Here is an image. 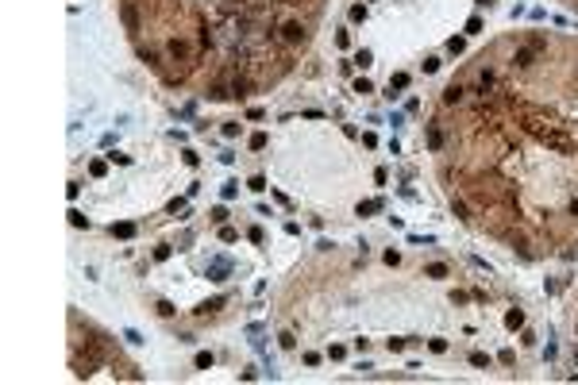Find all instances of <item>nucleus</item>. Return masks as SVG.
<instances>
[{"label":"nucleus","mask_w":578,"mask_h":385,"mask_svg":"<svg viewBox=\"0 0 578 385\" xmlns=\"http://www.w3.org/2000/svg\"><path fill=\"white\" fill-rule=\"evenodd\" d=\"M212 281H224V274H228V262H212Z\"/></svg>","instance_id":"nucleus-15"},{"label":"nucleus","mask_w":578,"mask_h":385,"mask_svg":"<svg viewBox=\"0 0 578 385\" xmlns=\"http://www.w3.org/2000/svg\"><path fill=\"white\" fill-rule=\"evenodd\" d=\"M220 239H224V243H235V239H239V231H235V227H228V223H220Z\"/></svg>","instance_id":"nucleus-13"},{"label":"nucleus","mask_w":578,"mask_h":385,"mask_svg":"<svg viewBox=\"0 0 578 385\" xmlns=\"http://www.w3.org/2000/svg\"><path fill=\"white\" fill-rule=\"evenodd\" d=\"M224 220H228V208H224V204H220V208H212V223H224Z\"/></svg>","instance_id":"nucleus-22"},{"label":"nucleus","mask_w":578,"mask_h":385,"mask_svg":"<svg viewBox=\"0 0 578 385\" xmlns=\"http://www.w3.org/2000/svg\"><path fill=\"white\" fill-rule=\"evenodd\" d=\"M463 97H467V89H463V85H447V89H443V104H459Z\"/></svg>","instance_id":"nucleus-3"},{"label":"nucleus","mask_w":578,"mask_h":385,"mask_svg":"<svg viewBox=\"0 0 578 385\" xmlns=\"http://www.w3.org/2000/svg\"><path fill=\"white\" fill-rule=\"evenodd\" d=\"M112 235L116 239H131L135 235V223H112Z\"/></svg>","instance_id":"nucleus-8"},{"label":"nucleus","mask_w":578,"mask_h":385,"mask_svg":"<svg viewBox=\"0 0 578 385\" xmlns=\"http://www.w3.org/2000/svg\"><path fill=\"white\" fill-rule=\"evenodd\" d=\"M355 93H374V85H370L367 77H359V81H355Z\"/></svg>","instance_id":"nucleus-20"},{"label":"nucleus","mask_w":578,"mask_h":385,"mask_svg":"<svg viewBox=\"0 0 578 385\" xmlns=\"http://www.w3.org/2000/svg\"><path fill=\"white\" fill-rule=\"evenodd\" d=\"M278 343H281V347H285V351H289V347H293V343H297V339H293V335H289V331H281V335H278Z\"/></svg>","instance_id":"nucleus-25"},{"label":"nucleus","mask_w":578,"mask_h":385,"mask_svg":"<svg viewBox=\"0 0 578 385\" xmlns=\"http://www.w3.org/2000/svg\"><path fill=\"white\" fill-rule=\"evenodd\" d=\"M247 185H251V189H255V193H263V189H266V177H251V181H247Z\"/></svg>","instance_id":"nucleus-27"},{"label":"nucleus","mask_w":578,"mask_h":385,"mask_svg":"<svg viewBox=\"0 0 578 385\" xmlns=\"http://www.w3.org/2000/svg\"><path fill=\"white\" fill-rule=\"evenodd\" d=\"M428 147H432V151H439V147H443V131H439L436 123H428Z\"/></svg>","instance_id":"nucleus-7"},{"label":"nucleus","mask_w":578,"mask_h":385,"mask_svg":"<svg viewBox=\"0 0 578 385\" xmlns=\"http://www.w3.org/2000/svg\"><path fill=\"white\" fill-rule=\"evenodd\" d=\"M139 54H143V62H151V66H158V54H155V50H147V47H143Z\"/></svg>","instance_id":"nucleus-29"},{"label":"nucleus","mask_w":578,"mask_h":385,"mask_svg":"<svg viewBox=\"0 0 578 385\" xmlns=\"http://www.w3.org/2000/svg\"><path fill=\"white\" fill-rule=\"evenodd\" d=\"M405 85H409V73H393V77H389V93H393V89H405Z\"/></svg>","instance_id":"nucleus-12"},{"label":"nucleus","mask_w":578,"mask_h":385,"mask_svg":"<svg viewBox=\"0 0 578 385\" xmlns=\"http://www.w3.org/2000/svg\"><path fill=\"white\" fill-rule=\"evenodd\" d=\"M505 328H513V331L525 328V312H521V308H509V312H505Z\"/></svg>","instance_id":"nucleus-6"},{"label":"nucleus","mask_w":578,"mask_h":385,"mask_svg":"<svg viewBox=\"0 0 578 385\" xmlns=\"http://www.w3.org/2000/svg\"><path fill=\"white\" fill-rule=\"evenodd\" d=\"M263 147H266V135H263V131H259V135H251V151H263Z\"/></svg>","instance_id":"nucleus-21"},{"label":"nucleus","mask_w":578,"mask_h":385,"mask_svg":"<svg viewBox=\"0 0 578 385\" xmlns=\"http://www.w3.org/2000/svg\"><path fill=\"white\" fill-rule=\"evenodd\" d=\"M439 69V58H424V73H436Z\"/></svg>","instance_id":"nucleus-24"},{"label":"nucleus","mask_w":578,"mask_h":385,"mask_svg":"<svg viewBox=\"0 0 578 385\" xmlns=\"http://www.w3.org/2000/svg\"><path fill=\"white\" fill-rule=\"evenodd\" d=\"M166 54H170V58H185V54H189V43H181V39H170V43H166Z\"/></svg>","instance_id":"nucleus-4"},{"label":"nucleus","mask_w":578,"mask_h":385,"mask_svg":"<svg viewBox=\"0 0 578 385\" xmlns=\"http://www.w3.org/2000/svg\"><path fill=\"white\" fill-rule=\"evenodd\" d=\"M451 212H455L459 220H474V216H471V208H467V201H451Z\"/></svg>","instance_id":"nucleus-9"},{"label":"nucleus","mask_w":578,"mask_h":385,"mask_svg":"<svg viewBox=\"0 0 578 385\" xmlns=\"http://www.w3.org/2000/svg\"><path fill=\"white\" fill-rule=\"evenodd\" d=\"M70 223H73V227H89V220H85L81 212H70Z\"/></svg>","instance_id":"nucleus-23"},{"label":"nucleus","mask_w":578,"mask_h":385,"mask_svg":"<svg viewBox=\"0 0 578 385\" xmlns=\"http://www.w3.org/2000/svg\"><path fill=\"white\" fill-rule=\"evenodd\" d=\"M123 19H127V27H131V31H139V12H135V0H127V4H123Z\"/></svg>","instance_id":"nucleus-5"},{"label":"nucleus","mask_w":578,"mask_h":385,"mask_svg":"<svg viewBox=\"0 0 578 385\" xmlns=\"http://www.w3.org/2000/svg\"><path fill=\"white\" fill-rule=\"evenodd\" d=\"M571 216H578V201H571Z\"/></svg>","instance_id":"nucleus-30"},{"label":"nucleus","mask_w":578,"mask_h":385,"mask_svg":"<svg viewBox=\"0 0 578 385\" xmlns=\"http://www.w3.org/2000/svg\"><path fill=\"white\" fill-rule=\"evenodd\" d=\"M471 366H478V370H490V354H486V351H474V354H471Z\"/></svg>","instance_id":"nucleus-10"},{"label":"nucleus","mask_w":578,"mask_h":385,"mask_svg":"<svg viewBox=\"0 0 578 385\" xmlns=\"http://www.w3.org/2000/svg\"><path fill=\"white\" fill-rule=\"evenodd\" d=\"M351 19H355V23H363V19H367V8H363V4H355V8H351Z\"/></svg>","instance_id":"nucleus-19"},{"label":"nucleus","mask_w":578,"mask_h":385,"mask_svg":"<svg viewBox=\"0 0 578 385\" xmlns=\"http://www.w3.org/2000/svg\"><path fill=\"white\" fill-rule=\"evenodd\" d=\"M536 54H540V50H536V47H532V43H528V47H521V50H517V54H513V62H517V66H521V69H525V66H532V62H536Z\"/></svg>","instance_id":"nucleus-2"},{"label":"nucleus","mask_w":578,"mask_h":385,"mask_svg":"<svg viewBox=\"0 0 578 385\" xmlns=\"http://www.w3.org/2000/svg\"><path fill=\"white\" fill-rule=\"evenodd\" d=\"M170 258V247H155V262H166Z\"/></svg>","instance_id":"nucleus-28"},{"label":"nucleus","mask_w":578,"mask_h":385,"mask_svg":"<svg viewBox=\"0 0 578 385\" xmlns=\"http://www.w3.org/2000/svg\"><path fill=\"white\" fill-rule=\"evenodd\" d=\"M281 39H285L289 47H301V43L309 39V31H305V23H285V27H281Z\"/></svg>","instance_id":"nucleus-1"},{"label":"nucleus","mask_w":578,"mask_h":385,"mask_svg":"<svg viewBox=\"0 0 578 385\" xmlns=\"http://www.w3.org/2000/svg\"><path fill=\"white\" fill-rule=\"evenodd\" d=\"M424 274H428V277H447V266H443V262H432Z\"/></svg>","instance_id":"nucleus-16"},{"label":"nucleus","mask_w":578,"mask_h":385,"mask_svg":"<svg viewBox=\"0 0 578 385\" xmlns=\"http://www.w3.org/2000/svg\"><path fill=\"white\" fill-rule=\"evenodd\" d=\"M155 308H158V316H174V312H177V308H174V304H170V301H158Z\"/></svg>","instance_id":"nucleus-17"},{"label":"nucleus","mask_w":578,"mask_h":385,"mask_svg":"<svg viewBox=\"0 0 578 385\" xmlns=\"http://www.w3.org/2000/svg\"><path fill=\"white\" fill-rule=\"evenodd\" d=\"M105 169H108V166L101 162V158H97V162H89V173H93V177H105Z\"/></svg>","instance_id":"nucleus-18"},{"label":"nucleus","mask_w":578,"mask_h":385,"mask_svg":"<svg viewBox=\"0 0 578 385\" xmlns=\"http://www.w3.org/2000/svg\"><path fill=\"white\" fill-rule=\"evenodd\" d=\"M378 208H382V201H363V204H359V216H370V212H378Z\"/></svg>","instance_id":"nucleus-14"},{"label":"nucleus","mask_w":578,"mask_h":385,"mask_svg":"<svg viewBox=\"0 0 578 385\" xmlns=\"http://www.w3.org/2000/svg\"><path fill=\"white\" fill-rule=\"evenodd\" d=\"M428 347H432V351H436V354H443V351H447V339H432V343H428Z\"/></svg>","instance_id":"nucleus-26"},{"label":"nucleus","mask_w":578,"mask_h":385,"mask_svg":"<svg viewBox=\"0 0 578 385\" xmlns=\"http://www.w3.org/2000/svg\"><path fill=\"white\" fill-rule=\"evenodd\" d=\"M193 366H197V370H212V354H209V351H201V354L193 358Z\"/></svg>","instance_id":"nucleus-11"}]
</instances>
